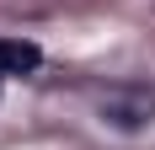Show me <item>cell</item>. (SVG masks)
I'll list each match as a JSON object with an SVG mask.
<instances>
[{
    "instance_id": "1",
    "label": "cell",
    "mask_w": 155,
    "mask_h": 150,
    "mask_svg": "<svg viewBox=\"0 0 155 150\" xmlns=\"http://www.w3.org/2000/svg\"><path fill=\"white\" fill-rule=\"evenodd\" d=\"M96 118L118 129V134H139L155 123V86H139V80H118V86L96 91Z\"/></svg>"
},
{
    "instance_id": "2",
    "label": "cell",
    "mask_w": 155,
    "mask_h": 150,
    "mask_svg": "<svg viewBox=\"0 0 155 150\" xmlns=\"http://www.w3.org/2000/svg\"><path fill=\"white\" fill-rule=\"evenodd\" d=\"M43 64V48L27 38H0V75H32Z\"/></svg>"
}]
</instances>
